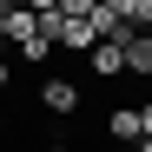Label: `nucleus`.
Here are the masks:
<instances>
[{"mask_svg": "<svg viewBox=\"0 0 152 152\" xmlns=\"http://www.w3.org/2000/svg\"><path fill=\"white\" fill-rule=\"evenodd\" d=\"M139 139H152V99L139 106Z\"/></svg>", "mask_w": 152, "mask_h": 152, "instance_id": "6", "label": "nucleus"}, {"mask_svg": "<svg viewBox=\"0 0 152 152\" xmlns=\"http://www.w3.org/2000/svg\"><path fill=\"white\" fill-rule=\"evenodd\" d=\"M40 106L46 113H80V86H73V80H60V73H46V80H40Z\"/></svg>", "mask_w": 152, "mask_h": 152, "instance_id": "1", "label": "nucleus"}, {"mask_svg": "<svg viewBox=\"0 0 152 152\" xmlns=\"http://www.w3.org/2000/svg\"><path fill=\"white\" fill-rule=\"evenodd\" d=\"M13 86V60H0V93H7Z\"/></svg>", "mask_w": 152, "mask_h": 152, "instance_id": "7", "label": "nucleus"}, {"mask_svg": "<svg viewBox=\"0 0 152 152\" xmlns=\"http://www.w3.org/2000/svg\"><path fill=\"white\" fill-rule=\"evenodd\" d=\"M132 152H152V139H139V145H132Z\"/></svg>", "mask_w": 152, "mask_h": 152, "instance_id": "9", "label": "nucleus"}, {"mask_svg": "<svg viewBox=\"0 0 152 152\" xmlns=\"http://www.w3.org/2000/svg\"><path fill=\"white\" fill-rule=\"evenodd\" d=\"M86 66L99 73V80H119V73H126V40H99L86 53Z\"/></svg>", "mask_w": 152, "mask_h": 152, "instance_id": "2", "label": "nucleus"}, {"mask_svg": "<svg viewBox=\"0 0 152 152\" xmlns=\"http://www.w3.org/2000/svg\"><path fill=\"white\" fill-rule=\"evenodd\" d=\"M60 46H66V53H93V27H86V20H66V33H60Z\"/></svg>", "mask_w": 152, "mask_h": 152, "instance_id": "5", "label": "nucleus"}, {"mask_svg": "<svg viewBox=\"0 0 152 152\" xmlns=\"http://www.w3.org/2000/svg\"><path fill=\"white\" fill-rule=\"evenodd\" d=\"M0 132H7V113H0Z\"/></svg>", "mask_w": 152, "mask_h": 152, "instance_id": "10", "label": "nucleus"}, {"mask_svg": "<svg viewBox=\"0 0 152 152\" xmlns=\"http://www.w3.org/2000/svg\"><path fill=\"white\" fill-rule=\"evenodd\" d=\"M0 60H13V53H7V33H0Z\"/></svg>", "mask_w": 152, "mask_h": 152, "instance_id": "8", "label": "nucleus"}, {"mask_svg": "<svg viewBox=\"0 0 152 152\" xmlns=\"http://www.w3.org/2000/svg\"><path fill=\"white\" fill-rule=\"evenodd\" d=\"M106 139L139 145V106H113V113H106Z\"/></svg>", "mask_w": 152, "mask_h": 152, "instance_id": "3", "label": "nucleus"}, {"mask_svg": "<svg viewBox=\"0 0 152 152\" xmlns=\"http://www.w3.org/2000/svg\"><path fill=\"white\" fill-rule=\"evenodd\" d=\"M126 73L152 80V33H126Z\"/></svg>", "mask_w": 152, "mask_h": 152, "instance_id": "4", "label": "nucleus"}]
</instances>
